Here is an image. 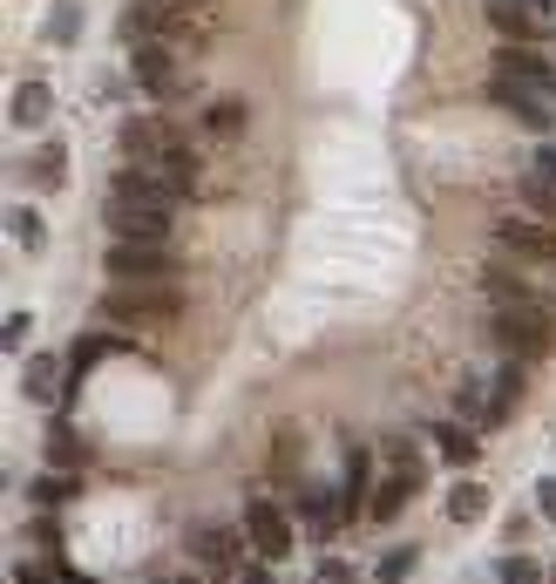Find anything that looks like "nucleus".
<instances>
[{
  "label": "nucleus",
  "mask_w": 556,
  "mask_h": 584,
  "mask_svg": "<svg viewBox=\"0 0 556 584\" xmlns=\"http://www.w3.org/2000/svg\"><path fill=\"white\" fill-rule=\"evenodd\" d=\"M245 537L258 543L265 564H278L292 551V524H286V510H271V503H252V510H245Z\"/></svg>",
  "instance_id": "0eeeda50"
},
{
  "label": "nucleus",
  "mask_w": 556,
  "mask_h": 584,
  "mask_svg": "<svg viewBox=\"0 0 556 584\" xmlns=\"http://www.w3.org/2000/svg\"><path fill=\"white\" fill-rule=\"evenodd\" d=\"M48 109H55L48 82H21V89H14V123H21V130H42V123H48Z\"/></svg>",
  "instance_id": "4468645a"
},
{
  "label": "nucleus",
  "mask_w": 556,
  "mask_h": 584,
  "mask_svg": "<svg viewBox=\"0 0 556 584\" xmlns=\"http://www.w3.org/2000/svg\"><path fill=\"white\" fill-rule=\"evenodd\" d=\"M523 8H530V14H556V0H523Z\"/></svg>",
  "instance_id": "f704fd0d"
},
{
  "label": "nucleus",
  "mask_w": 556,
  "mask_h": 584,
  "mask_svg": "<svg viewBox=\"0 0 556 584\" xmlns=\"http://www.w3.org/2000/svg\"><path fill=\"white\" fill-rule=\"evenodd\" d=\"M489 327L509 361H543L556 346V306L530 286H515L509 272H489Z\"/></svg>",
  "instance_id": "f257e3e1"
},
{
  "label": "nucleus",
  "mask_w": 556,
  "mask_h": 584,
  "mask_svg": "<svg viewBox=\"0 0 556 584\" xmlns=\"http://www.w3.org/2000/svg\"><path fill=\"white\" fill-rule=\"evenodd\" d=\"M312 584H353V571L340 558H320V564H312Z\"/></svg>",
  "instance_id": "cd10ccee"
},
{
  "label": "nucleus",
  "mask_w": 556,
  "mask_h": 584,
  "mask_svg": "<svg viewBox=\"0 0 556 584\" xmlns=\"http://www.w3.org/2000/svg\"><path fill=\"white\" fill-rule=\"evenodd\" d=\"M27 170H34V184H42V190H62V177H68V150H62V143H42V150L27 157Z\"/></svg>",
  "instance_id": "aec40b11"
},
{
  "label": "nucleus",
  "mask_w": 556,
  "mask_h": 584,
  "mask_svg": "<svg viewBox=\"0 0 556 584\" xmlns=\"http://www.w3.org/2000/svg\"><path fill=\"white\" fill-rule=\"evenodd\" d=\"M102 265H109L115 286H177V272H184L170 245H123V239L109 245Z\"/></svg>",
  "instance_id": "39448f33"
},
{
  "label": "nucleus",
  "mask_w": 556,
  "mask_h": 584,
  "mask_svg": "<svg viewBox=\"0 0 556 584\" xmlns=\"http://www.w3.org/2000/svg\"><path fill=\"white\" fill-rule=\"evenodd\" d=\"M109 313L115 320H170L177 293L170 286H123V293H109Z\"/></svg>",
  "instance_id": "6e6552de"
},
{
  "label": "nucleus",
  "mask_w": 556,
  "mask_h": 584,
  "mask_svg": "<svg viewBox=\"0 0 556 584\" xmlns=\"http://www.w3.org/2000/svg\"><path fill=\"white\" fill-rule=\"evenodd\" d=\"M408 496H414V476H393V483H380V489H374V503H367V517H374V524H393V517L408 510Z\"/></svg>",
  "instance_id": "2eb2a0df"
},
{
  "label": "nucleus",
  "mask_w": 556,
  "mask_h": 584,
  "mask_svg": "<svg viewBox=\"0 0 556 584\" xmlns=\"http://www.w3.org/2000/svg\"><path fill=\"white\" fill-rule=\"evenodd\" d=\"M448 517H455V524H482V517H489V489H482V483H455V489H448Z\"/></svg>",
  "instance_id": "a211bd4d"
},
{
  "label": "nucleus",
  "mask_w": 556,
  "mask_h": 584,
  "mask_svg": "<svg viewBox=\"0 0 556 584\" xmlns=\"http://www.w3.org/2000/svg\"><path fill=\"white\" fill-rule=\"evenodd\" d=\"M536 177H549V184H556V150H549V143L536 150Z\"/></svg>",
  "instance_id": "473e14b6"
},
{
  "label": "nucleus",
  "mask_w": 556,
  "mask_h": 584,
  "mask_svg": "<svg viewBox=\"0 0 556 584\" xmlns=\"http://www.w3.org/2000/svg\"><path fill=\"white\" fill-rule=\"evenodd\" d=\"M170 218H177V190H164L149 170H115L109 184V231L123 245H170Z\"/></svg>",
  "instance_id": "f03ea898"
},
{
  "label": "nucleus",
  "mask_w": 556,
  "mask_h": 584,
  "mask_svg": "<svg viewBox=\"0 0 556 584\" xmlns=\"http://www.w3.org/2000/svg\"><path fill=\"white\" fill-rule=\"evenodd\" d=\"M55 42H75V8H55Z\"/></svg>",
  "instance_id": "2f4dec72"
},
{
  "label": "nucleus",
  "mask_w": 556,
  "mask_h": 584,
  "mask_svg": "<svg viewBox=\"0 0 556 584\" xmlns=\"http://www.w3.org/2000/svg\"><path fill=\"white\" fill-rule=\"evenodd\" d=\"M211 21V8L204 0H130V21H123V34L130 42H177V34H197Z\"/></svg>",
  "instance_id": "20e7f679"
},
{
  "label": "nucleus",
  "mask_w": 556,
  "mask_h": 584,
  "mask_svg": "<svg viewBox=\"0 0 556 584\" xmlns=\"http://www.w3.org/2000/svg\"><path fill=\"white\" fill-rule=\"evenodd\" d=\"M8 231H14V245H27V252L48 245V224L34 218V211H8Z\"/></svg>",
  "instance_id": "393cba45"
},
{
  "label": "nucleus",
  "mask_w": 556,
  "mask_h": 584,
  "mask_svg": "<svg viewBox=\"0 0 556 584\" xmlns=\"http://www.w3.org/2000/svg\"><path fill=\"white\" fill-rule=\"evenodd\" d=\"M109 354H130V340H115V333H82L75 340V354H68V381H82L96 361H109Z\"/></svg>",
  "instance_id": "f8f14e48"
},
{
  "label": "nucleus",
  "mask_w": 556,
  "mask_h": 584,
  "mask_svg": "<svg viewBox=\"0 0 556 584\" xmlns=\"http://www.w3.org/2000/svg\"><path fill=\"white\" fill-rule=\"evenodd\" d=\"M136 82L170 96L177 89V62H170V42H136Z\"/></svg>",
  "instance_id": "9b49d317"
},
{
  "label": "nucleus",
  "mask_w": 556,
  "mask_h": 584,
  "mask_svg": "<svg viewBox=\"0 0 556 584\" xmlns=\"http://www.w3.org/2000/svg\"><path fill=\"white\" fill-rule=\"evenodd\" d=\"M340 496H346V510L367 496V449H353V462H346V483H340Z\"/></svg>",
  "instance_id": "a878e982"
},
{
  "label": "nucleus",
  "mask_w": 556,
  "mask_h": 584,
  "mask_svg": "<svg viewBox=\"0 0 556 584\" xmlns=\"http://www.w3.org/2000/svg\"><path fill=\"white\" fill-rule=\"evenodd\" d=\"M204 130H211L218 143H231L237 130H245V102H237V96H218V102L204 109Z\"/></svg>",
  "instance_id": "6ab92c4d"
},
{
  "label": "nucleus",
  "mask_w": 556,
  "mask_h": 584,
  "mask_svg": "<svg viewBox=\"0 0 556 584\" xmlns=\"http://www.w3.org/2000/svg\"><path fill=\"white\" fill-rule=\"evenodd\" d=\"M427 436H434V449H442V462H455V470H468V462L482 455V449H475V436H468L462 421H434Z\"/></svg>",
  "instance_id": "ddd939ff"
},
{
  "label": "nucleus",
  "mask_w": 556,
  "mask_h": 584,
  "mask_svg": "<svg viewBox=\"0 0 556 584\" xmlns=\"http://www.w3.org/2000/svg\"><path fill=\"white\" fill-rule=\"evenodd\" d=\"M502 584H543V564L536 558H502Z\"/></svg>",
  "instance_id": "bb28decb"
},
{
  "label": "nucleus",
  "mask_w": 556,
  "mask_h": 584,
  "mask_svg": "<svg viewBox=\"0 0 556 584\" xmlns=\"http://www.w3.org/2000/svg\"><path fill=\"white\" fill-rule=\"evenodd\" d=\"M489 21H496V27L509 34V42H515V48H523V42H530V34H536V14L523 8V0H496V8H489Z\"/></svg>",
  "instance_id": "f3484780"
},
{
  "label": "nucleus",
  "mask_w": 556,
  "mask_h": 584,
  "mask_svg": "<svg viewBox=\"0 0 556 584\" xmlns=\"http://www.w3.org/2000/svg\"><path fill=\"white\" fill-rule=\"evenodd\" d=\"M62 374H68V367H62L55 354H42V361H27L21 381H27V395H34V401H55V381H62Z\"/></svg>",
  "instance_id": "4be33fe9"
},
{
  "label": "nucleus",
  "mask_w": 556,
  "mask_h": 584,
  "mask_svg": "<svg viewBox=\"0 0 556 584\" xmlns=\"http://www.w3.org/2000/svg\"><path fill=\"white\" fill-rule=\"evenodd\" d=\"M515 395H523V361H509V367L496 374V401H489V415H482V421H509Z\"/></svg>",
  "instance_id": "412c9836"
},
{
  "label": "nucleus",
  "mask_w": 556,
  "mask_h": 584,
  "mask_svg": "<svg viewBox=\"0 0 556 584\" xmlns=\"http://www.w3.org/2000/svg\"><path fill=\"white\" fill-rule=\"evenodd\" d=\"M496 75H509V82H530V89H543V96H556V68L543 62V55H530V48H502L496 55Z\"/></svg>",
  "instance_id": "9d476101"
},
{
  "label": "nucleus",
  "mask_w": 556,
  "mask_h": 584,
  "mask_svg": "<svg viewBox=\"0 0 556 584\" xmlns=\"http://www.w3.org/2000/svg\"><path fill=\"white\" fill-rule=\"evenodd\" d=\"M536 510L556 524V476H543V483H536Z\"/></svg>",
  "instance_id": "7c9ffc66"
},
{
  "label": "nucleus",
  "mask_w": 556,
  "mask_h": 584,
  "mask_svg": "<svg viewBox=\"0 0 556 584\" xmlns=\"http://www.w3.org/2000/svg\"><path fill=\"white\" fill-rule=\"evenodd\" d=\"M55 462H62V470H75V462H82V442H75L68 428H55Z\"/></svg>",
  "instance_id": "c85d7f7f"
},
{
  "label": "nucleus",
  "mask_w": 556,
  "mask_h": 584,
  "mask_svg": "<svg viewBox=\"0 0 556 584\" xmlns=\"http://www.w3.org/2000/svg\"><path fill=\"white\" fill-rule=\"evenodd\" d=\"M496 102L515 115V123H530V130H549V96L543 89H530V82H509V75H496Z\"/></svg>",
  "instance_id": "1a4fd4ad"
},
{
  "label": "nucleus",
  "mask_w": 556,
  "mask_h": 584,
  "mask_svg": "<svg viewBox=\"0 0 556 584\" xmlns=\"http://www.w3.org/2000/svg\"><path fill=\"white\" fill-rule=\"evenodd\" d=\"M237 584H271V571H265V564H252V571H237Z\"/></svg>",
  "instance_id": "72a5a7b5"
},
{
  "label": "nucleus",
  "mask_w": 556,
  "mask_h": 584,
  "mask_svg": "<svg viewBox=\"0 0 556 584\" xmlns=\"http://www.w3.org/2000/svg\"><path fill=\"white\" fill-rule=\"evenodd\" d=\"M414 564H421V551H408V543H401V551H387V558L374 564V577H380V584H408Z\"/></svg>",
  "instance_id": "b1692460"
},
{
  "label": "nucleus",
  "mask_w": 556,
  "mask_h": 584,
  "mask_svg": "<svg viewBox=\"0 0 556 584\" xmlns=\"http://www.w3.org/2000/svg\"><path fill=\"white\" fill-rule=\"evenodd\" d=\"M123 150H130V164L149 170L164 190H190L197 184V150L184 136H170L164 123H143V115H136V123H123Z\"/></svg>",
  "instance_id": "7ed1b4c3"
},
{
  "label": "nucleus",
  "mask_w": 556,
  "mask_h": 584,
  "mask_svg": "<svg viewBox=\"0 0 556 584\" xmlns=\"http://www.w3.org/2000/svg\"><path fill=\"white\" fill-rule=\"evenodd\" d=\"M190 551H197V564L231 571V558H237V537H231V530H197V537H190Z\"/></svg>",
  "instance_id": "dca6fc26"
},
{
  "label": "nucleus",
  "mask_w": 556,
  "mask_h": 584,
  "mask_svg": "<svg viewBox=\"0 0 556 584\" xmlns=\"http://www.w3.org/2000/svg\"><path fill=\"white\" fill-rule=\"evenodd\" d=\"M523 218H543V224H556V184H549V177L523 184Z\"/></svg>",
  "instance_id": "5701e85b"
},
{
  "label": "nucleus",
  "mask_w": 556,
  "mask_h": 584,
  "mask_svg": "<svg viewBox=\"0 0 556 584\" xmlns=\"http://www.w3.org/2000/svg\"><path fill=\"white\" fill-rule=\"evenodd\" d=\"M62 496H68L62 476H34V503H62Z\"/></svg>",
  "instance_id": "c756f323"
},
{
  "label": "nucleus",
  "mask_w": 556,
  "mask_h": 584,
  "mask_svg": "<svg viewBox=\"0 0 556 584\" xmlns=\"http://www.w3.org/2000/svg\"><path fill=\"white\" fill-rule=\"evenodd\" d=\"M496 239L509 258H556V224H543V218H502Z\"/></svg>",
  "instance_id": "423d86ee"
}]
</instances>
